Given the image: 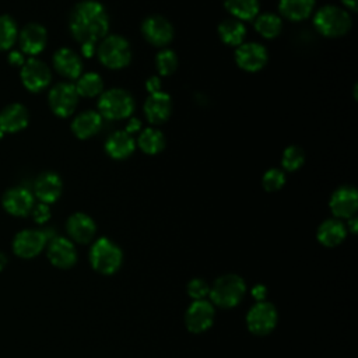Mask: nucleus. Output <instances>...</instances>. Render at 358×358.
<instances>
[{
	"instance_id": "nucleus-11",
	"label": "nucleus",
	"mask_w": 358,
	"mask_h": 358,
	"mask_svg": "<svg viewBox=\"0 0 358 358\" xmlns=\"http://www.w3.org/2000/svg\"><path fill=\"white\" fill-rule=\"evenodd\" d=\"M50 70L49 67L36 59H29L22 64L21 80L27 90L31 92H39L46 88L50 83Z\"/></svg>"
},
{
	"instance_id": "nucleus-29",
	"label": "nucleus",
	"mask_w": 358,
	"mask_h": 358,
	"mask_svg": "<svg viewBox=\"0 0 358 358\" xmlns=\"http://www.w3.org/2000/svg\"><path fill=\"white\" fill-rule=\"evenodd\" d=\"M225 8L239 20H252L257 15L259 0H225Z\"/></svg>"
},
{
	"instance_id": "nucleus-15",
	"label": "nucleus",
	"mask_w": 358,
	"mask_h": 358,
	"mask_svg": "<svg viewBox=\"0 0 358 358\" xmlns=\"http://www.w3.org/2000/svg\"><path fill=\"white\" fill-rule=\"evenodd\" d=\"M3 207L15 217H24L34 207V196L25 187L8 189L3 196Z\"/></svg>"
},
{
	"instance_id": "nucleus-14",
	"label": "nucleus",
	"mask_w": 358,
	"mask_h": 358,
	"mask_svg": "<svg viewBox=\"0 0 358 358\" xmlns=\"http://www.w3.org/2000/svg\"><path fill=\"white\" fill-rule=\"evenodd\" d=\"M235 60L241 69L246 71H257L264 67L267 62V50L260 43L248 42L238 48Z\"/></svg>"
},
{
	"instance_id": "nucleus-24",
	"label": "nucleus",
	"mask_w": 358,
	"mask_h": 358,
	"mask_svg": "<svg viewBox=\"0 0 358 358\" xmlns=\"http://www.w3.org/2000/svg\"><path fill=\"white\" fill-rule=\"evenodd\" d=\"M102 126V117L95 110H85L76 116L71 123V130L78 138H88L98 133Z\"/></svg>"
},
{
	"instance_id": "nucleus-23",
	"label": "nucleus",
	"mask_w": 358,
	"mask_h": 358,
	"mask_svg": "<svg viewBox=\"0 0 358 358\" xmlns=\"http://www.w3.org/2000/svg\"><path fill=\"white\" fill-rule=\"evenodd\" d=\"M347 235V229L344 224L336 218H330L323 221L317 228V241L327 248H333L340 245Z\"/></svg>"
},
{
	"instance_id": "nucleus-19",
	"label": "nucleus",
	"mask_w": 358,
	"mask_h": 358,
	"mask_svg": "<svg viewBox=\"0 0 358 358\" xmlns=\"http://www.w3.org/2000/svg\"><path fill=\"white\" fill-rule=\"evenodd\" d=\"M66 228L71 239H74L78 243L90 242L94 238L96 229L94 220L84 213H76L70 215Z\"/></svg>"
},
{
	"instance_id": "nucleus-18",
	"label": "nucleus",
	"mask_w": 358,
	"mask_h": 358,
	"mask_svg": "<svg viewBox=\"0 0 358 358\" xmlns=\"http://www.w3.org/2000/svg\"><path fill=\"white\" fill-rule=\"evenodd\" d=\"M28 110L21 103H11L0 112V131L17 133L28 124Z\"/></svg>"
},
{
	"instance_id": "nucleus-1",
	"label": "nucleus",
	"mask_w": 358,
	"mask_h": 358,
	"mask_svg": "<svg viewBox=\"0 0 358 358\" xmlns=\"http://www.w3.org/2000/svg\"><path fill=\"white\" fill-rule=\"evenodd\" d=\"M108 28V14L101 3L85 0L74 7L70 17V31L81 45L95 43L106 35Z\"/></svg>"
},
{
	"instance_id": "nucleus-2",
	"label": "nucleus",
	"mask_w": 358,
	"mask_h": 358,
	"mask_svg": "<svg viewBox=\"0 0 358 358\" xmlns=\"http://www.w3.org/2000/svg\"><path fill=\"white\" fill-rule=\"evenodd\" d=\"M246 291L245 281L236 274H225L215 280L210 288L211 301L221 308H232L238 305Z\"/></svg>"
},
{
	"instance_id": "nucleus-22",
	"label": "nucleus",
	"mask_w": 358,
	"mask_h": 358,
	"mask_svg": "<svg viewBox=\"0 0 358 358\" xmlns=\"http://www.w3.org/2000/svg\"><path fill=\"white\" fill-rule=\"evenodd\" d=\"M53 66L67 78H78L83 70V63L78 55L67 48H62L53 55Z\"/></svg>"
},
{
	"instance_id": "nucleus-9",
	"label": "nucleus",
	"mask_w": 358,
	"mask_h": 358,
	"mask_svg": "<svg viewBox=\"0 0 358 358\" xmlns=\"http://www.w3.org/2000/svg\"><path fill=\"white\" fill-rule=\"evenodd\" d=\"M78 101V94L76 91V87L67 83L56 84L50 92H49V105L55 115L60 117L70 116Z\"/></svg>"
},
{
	"instance_id": "nucleus-34",
	"label": "nucleus",
	"mask_w": 358,
	"mask_h": 358,
	"mask_svg": "<svg viewBox=\"0 0 358 358\" xmlns=\"http://www.w3.org/2000/svg\"><path fill=\"white\" fill-rule=\"evenodd\" d=\"M157 69L162 76H168L172 74L176 67H178V57L175 55V52L169 50V49H164L157 55Z\"/></svg>"
},
{
	"instance_id": "nucleus-33",
	"label": "nucleus",
	"mask_w": 358,
	"mask_h": 358,
	"mask_svg": "<svg viewBox=\"0 0 358 358\" xmlns=\"http://www.w3.org/2000/svg\"><path fill=\"white\" fill-rule=\"evenodd\" d=\"M305 161V155L301 147L298 145H289L285 148L282 158H281V164L284 166V169L287 171H296L299 166H302Z\"/></svg>"
},
{
	"instance_id": "nucleus-26",
	"label": "nucleus",
	"mask_w": 358,
	"mask_h": 358,
	"mask_svg": "<svg viewBox=\"0 0 358 358\" xmlns=\"http://www.w3.org/2000/svg\"><path fill=\"white\" fill-rule=\"evenodd\" d=\"M315 6V0H280V13L291 20L301 21L310 15Z\"/></svg>"
},
{
	"instance_id": "nucleus-5",
	"label": "nucleus",
	"mask_w": 358,
	"mask_h": 358,
	"mask_svg": "<svg viewBox=\"0 0 358 358\" xmlns=\"http://www.w3.org/2000/svg\"><path fill=\"white\" fill-rule=\"evenodd\" d=\"M99 115L106 119L119 120L129 117L134 110V99L133 96L120 88H113L103 92L98 101Z\"/></svg>"
},
{
	"instance_id": "nucleus-36",
	"label": "nucleus",
	"mask_w": 358,
	"mask_h": 358,
	"mask_svg": "<svg viewBox=\"0 0 358 358\" xmlns=\"http://www.w3.org/2000/svg\"><path fill=\"white\" fill-rule=\"evenodd\" d=\"M208 292H210V287L203 278H193L187 284V294L193 299H203Z\"/></svg>"
},
{
	"instance_id": "nucleus-4",
	"label": "nucleus",
	"mask_w": 358,
	"mask_h": 358,
	"mask_svg": "<svg viewBox=\"0 0 358 358\" xmlns=\"http://www.w3.org/2000/svg\"><path fill=\"white\" fill-rule=\"evenodd\" d=\"M313 24L324 36H341L351 28V18L340 7L324 6L315 14Z\"/></svg>"
},
{
	"instance_id": "nucleus-21",
	"label": "nucleus",
	"mask_w": 358,
	"mask_h": 358,
	"mask_svg": "<svg viewBox=\"0 0 358 358\" xmlns=\"http://www.w3.org/2000/svg\"><path fill=\"white\" fill-rule=\"evenodd\" d=\"M34 192L42 203H53L62 193V179L53 172H45L36 178Z\"/></svg>"
},
{
	"instance_id": "nucleus-17",
	"label": "nucleus",
	"mask_w": 358,
	"mask_h": 358,
	"mask_svg": "<svg viewBox=\"0 0 358 358\" xmlns=\"http://www.w3.org/2000/svg\"><path fill=\"white\" fill-rule=\"evenodd\" d=\"M172 110V101L171 96L165 92H154L151 94L144 103V113L147 116V119L151 123L159 124L162 122H165Z\"/></svg>"
},
{
	"instance_id": "nucleus-32",
	"label": "nucleus",
	"mask_w": 358,
	"mask_h": 358,
	"mask_svg": "<svg viewBox=\"0 0 358 358\" xmlns=\"http://www.w3.org/2000/svg\"><path fill=\"white\" fill-rule=\"evenodd\" d=\"M17 39V25L8 15L0 17V50L10 49Z\"/></svg>"
},
{
	"instance_id": "nucleus-44",
	"label": "nucleus",
	"mask_w": 358,
	"mask_h": 358,
	"mask_svg": "<svg viewBox=\"0 0 358 358\" xmlns=\"http://www.w3.org/2000/svg\"><path fill=\"white\" fill-rule=\"evenodd\" d=\"M348 227H350V229H351V232H352V234H355V232H357V218H355V217H351V218H350Z\"/></svg>"
},
{
	"instance_id": "nucleus-20",
	"label": "nucleus",
	"mask_w": 358,
	"mask_h": 358,
	"mask_svg": "<svg viewBox=\"0 0 358 358\" xmlns=\"http://www.w3.org/2000/svg\"><path fill=\"white\" fill-rule=\"evenodd\" d=\"M46 29L39 24H28L21 31L20 35V46L24 53L28 55H38L46 46Z\"/></svg>"
},
{
	"instance_id": "nucleus-30",
	"label": "nucleus",
	"mask_w": 358,
	"mask_h": 358,
	"mask_svg": "<svg viewBox=\"0 0 358 358\" xmlns=\"http://www.w3.org/2000/svg\"><path fill=\"white\" fill-rule=\"evenodd\" d=\"M76 91L81 96H95L102 91L103 83L96 73H85L78 77Z\"/></svg>"
},
{
	"instance_id": "nucleus-35",
	"label": "nucleus",
	"mask_w": 358,
	"mask_h": 358,
	"mask_svg": "<svg viewBox=\"0 0 358 358\" xmlns=\"http://www.w3.org/2000/svg\"><path fill=\"white\" fill-rule=\"evenodd\" d=\"M285 183V175L282 171L277 168L268 169L263 176V187L267 192H275L280 190Z\"/></svg>"
},
{
	"instance_id": "nucleus-40",
	"label": "nucleus",
	"mask_w": 358,
	"mask_h": 358,
	"mask_svg": "<svg viewBox=\"0 0 358 358\" xmlns=\"http://www.w3.org/2000/svg\"><path fill=\"white\" fill-rule=\"evenodd\" d=\"M252 295L255 296V299H256L257 302L264 301V298H266V287H264V285H256V287L252 289Z\"/></svg>"
},
{
	"instance_id": "nucleus-6",
	"label": "nucleus",
	"mask_w": 358,
	"mask_h": 358,
	"mask_svg": "<svg viewBox=\"0 0 358 358\" xmlns=\"http://www.w3.org/2000/svg\"><path fill=\"white\" fill-rule=\"evenodd\" d=\"M98 57L101 63L109 69H122L130 63V45L123 36H106L98 48Z\"/></svg>"
},
{
	"instance_id": "nucleus-13",
	"label": "nucleus",
	"mask_w": 358,
	"mask_h": 358,
	"mask_svg": "<svg viewBox=\"0 0 358 358\" xmlns=\"http://www.w3.org/2000/svg\"><path fill=\"white\" fill-rule=\"evenodd\" d=\"M358 207V193L352 186L338 187L330 199V210L337 218L354 217Z\"/></svg>"
},
{
	"instance_id": "nucleus-38",
	"label": "nucleus",
	"mask_w": 358,
	"mask_h": 358,
	"mask_svg": "<svg viewBox=\"0 0 358 358\" xmlns=\"http://www.w3.org/2000/svg\"><path fill=\"white\" fill-rule=\"evenodd\" d=\"M8 62L13 66H22L25 63L22 53L18 52V50H13V52L8 53Z\"/></svg>"
},
{
	"instance_id": "nucleus-16",
	"label": "nucleus",
	"mask_w": 358,
	"mask_h": 358,
	"mask_svg": "<svg viewBox=\"0 0 358 358\" xmlns=\"http://www.w3.org/2000/svg\"><path fill=\"white\" fill-rule=\"evenodd\" d=\"M48 257L50 263L59 268H69L77 260L74 245L62 236L53 238L48 246Z\"/></svg>"
},
{
	"instance_id": "nucleus-12",
	"label": "nucleus",
	"mask_w": 358,
	"mask_h": 358,
	"mask_svg": "<svg viewBox=\"0 0 358 358\" xmlns=\"http://www.w3.org/2000/svg\"><path fill=\"white\" fill-rule=\"evenodd\" d=\"M141 31L145 39L155 46H165L173 38V28L171 22L161 15H151L145 18Z\"/></svg>"
},
{
	"instance_id": "nucleus-41",
	"label": "nucleus",
	"mask_w": 358,
	"mask_h": 358,
	"mask_svg": "<svg viewBox=\"0 0 358 358\" xmlns=\"http://www.w3.org/2000/svg\"><path fill=\"white\" fill-rule=\"evenodd\" d=\"M81 50H83V55L85 57H90L94 55V50H95V43H83L81 45Z\"/></svg>"
},
{
	"instance_id": "nucleus-25",
	"label": "nucleus",
	"mask_w": 358,
	"mask_h": 358,
	"mask_svg": "<svg viewBox=\"0 0 358 358\" xmlns=\"http://www.w3.org/2000/svg\"><path fill=\"white\" fill-rule=\"evenodd\" d=\"M134 140L127 131H115L106 141L105 150L115 159L127 158L134 151Z\"/></svg>"
},
{
	"instance_id": "nucleus-31",
	"label": "nucleus",
	"mask_w": 358,
	"mask_h": 358,
	"mask_svg": "<svg viewBox=\"0 0 358 358\" xmlns=\"http://www.w3.org/2000/svg\"><path fill=\"white\" fill-rule=\"evenodd\" d=\"M281 27H282V22L280 17L275 14H262L255 22L256 31L267 39L275 38L280 34Z\"/></svg>"
},
{
	"instance_id": "nucleus-3",
	"label": "nucleus",
	"mask_w": 358,
	"mask_h": 358,
	"mask_svg": "<svg viewBox=\"0 0 358 358\" xmlns=\"http://www.w3.org/2000/svg\"><path fill=\"white\" fill-rule=\"evenodd\" d=\"M123 260L120 248L108 238L98 239L90 250L91 266L101 274H113Z\"/></svg>"
},
{
	"instance_id": "nucleus-10",
	"label": "nucleus",
	"mask_w": 358,
	"mask_h": 358,
	"mask_svg": "<svg viewBox=\"0 0 358 358\" xmlns=\"http://www.w3.org/2000/svg\"><path fill=\"white\" fill-rule=\"evenodd\" d=\"M214 322V306L204 299H196L186 310L185 323L192 333H201Z\"/></svg>"
},
{
	"instance_id": "nucleus-43",
	"label": "nucleus",
	"mask_w": 358,
	"mask_h": 358,
	"mask_svg": "<svg viewBox=\"0 0 358 358\" xmlns=\"http://www.w3.org/2000/svg\"><path fill=\"white\" fill-rule=\"evenodd\" d=\"M341 1H343V4H344L345 7L351 8L352 11L357 10V0H341Z\"/></svg>"
},
{
	"instance_id": "nucleus-8",
	"label": "nucleus",
	"mask_w": 358,
	"mask_h": 358,
	"mask_svg": "<svg viewBox=\"0 0 358 358\" xmlns=\"http://www.w3.org/2000/svg\"><path fill=\"white\" fill-rule=\"evenodd\" d=\"M48 234L39 229H24L13 241V250L22 259L35 257L46 245Z\"/></svg>"
},
{
	"instance_id": "nucleus-37",
	"label": "nucleus",
	"mask_w": 358,
	"mask_h": 358,
	"mask_svg": "<svg viewBox=\"0 0 358 358\" xmlns=\"http://www.w3.org/2000/svg\"><path fill=\"white\" fill-rule=\"evenodd\" d=\"M31 211H32L34 221L38 224H43L50 218V210H49L48 204H45V203H39V204L34 206Z\"/></svg>"
},
{
	"instance_id": "nucleus-7",
	"label": "nucleus",
	"mask_w": 358,
	"mask_h": 358,
	"mask_svg": "<svg viewBox=\"0 0 358 358\" xmlns=\"http://www.w3.org/2000/svg\"><path fill=\"white\" fill-rule=\"evenodd\" d=\"M277 323V310L273 303L262 301L256 302L248 312L246 324L248 329L256 336L268 334Z\"/></svg>"
},
{
	"instance_id": "nucleus-27",
	"label": "nucleus",
	"mask_w": 358,
	"mask_h": 358,
	"mask_svg": "<svg viewBox=\"0 0 358 358\" xmlns=\"http://www.w3.org/2000/svg\"><path fill=\"white\" fill-rule=\"evenodd\" d=\"M218 35L224 43L235 46V45L242 43V41L246 35V29L239 20L228 18L220 24Z\"/></svg>"
},
{
	"instance_id": "nucleus-45",
	"label": "nucleus",
	"mask_w": 358,
	"mask_h": 358,
	"mask_svg": "<svg viewBox=\"0 0 358 358\" xmlns=\"http://www.w3.org/2000/svg\"><path fill=\"white\" fill-rule=\"evenodd\" d=\"M6 264H7V257L4 253H0V271L4 268Z\"/></svg>"
},
{
	"instance_id": "nucleus-28",
	"label": "nucleus",
	"mask_w": 358,
	"mask_h": 358,
	"mask_svg": "<svg viewBox=\"0 0 358 358\" xmlns=\"http://www.w3.org/2000/svg\"><path fill=\"white\" fill-rule=\"evenodd\" d=\"M138 147L145 154H158L165 147V137L157 129H145L138 137Z\"/></svg>"
},
{
	"instance_id": "nucleus-39",
	"label": "nucleus",
	"mask_w": 358,
	"mask_h": 358,
	"mask_svg": "<svg viewBox=\"0 0 358 358\" xmlns=\"http://www.w3.org/2000/svg\"><path fill=\"white\" fill-rule=\"evenodd\" d=\"M145 87H147V90H148L151 94L158 92V91H159V88H161L159 78H157V77H151V78H148V80H147Z\"/></svg>"
},
{
	"instance_id": "nucleus-42",
	"label": "nucleus",
	"mask_w": 358,
	"mask_h": 358,
	"mask_svg": "<svg viewBox=\"0 0 358 358\" xmlns=\"http://www.w3.org/2000/svg\"><path fill=\"white\" fill-rule=\"evenodd\" d=\"M141 127V122L138 120V119H136V117H133L129 123H127V133H133V131H137L138 129Z\"/></svg>"
}]
</instances>
